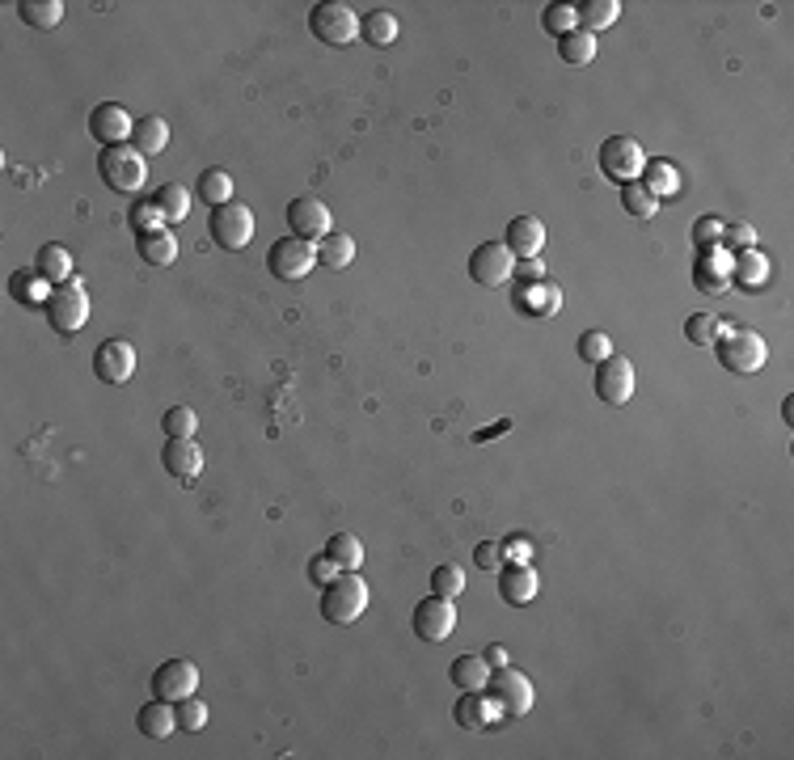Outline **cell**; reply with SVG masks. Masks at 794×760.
Listing matches in <instances>:
<instances>
[{"instance_id":"cell-24","label":"cell","mask_w":794,"mask_h":760,"mask_svg":"<svg viewBox=\"0 0 794 760\" xmlns=\"http://www.w3.org/2000/svg\"><path fill=\"white\" fill-rule=\"evenodd\" d=\"M34 271L43 275V283H51V288H60V283H68V279H72V254L64 250L60 241H47V245H39Z\"/></svg>"},{"instance_id":"cell-47","label":"cell","mask_w":794,"mask_h":760,"mask_svg":"<svg viewBox=\"0 0 794 760\" xmlns=\"http://www.w3.org/2000/svg\"><path fill=\"white\" fill-rule=\"evenodd\" d=\"M174 710H178V727L182 731H203L207 727V706L191 693V697H182V701H174Z\"/></svg>"},{"instance_id":"cell-25","label":"cell","mask_w":794,"mask_h":760,"mask_svg":"<svg viewBox=\"0 0 794 760\" xmlns=\"http://www.w3.org/2000/svg\"><path fill=\"white\" fill-rule=\"evenodd\" d=\"M136 250L148 266H174L178 258V237L169 228H153V233H136Z\"/></svg>"},{"instance_id":"cell-27","label":"cell","mask_w":794,"mask_h":760,"mask_svg":"<svg viewBox=\"0 0 794 760\" xmlns=\"http://www.w3.org/2000/svg\"><path fill=\"white\" fill-rule=\"evenodd\" d=\"M642 186L651 190L655 199H676L680 195V169L672 161H647L642 165Z\"/></svg>"},{"instance_id":"cell-41","label":"cell","mask_w":794,"mask_h":760,"mask_svg":"<svg viewBox=\"0 0 794 760\" xmlns=\"http://www.w3.org/2000/svg\"><path fill=\"white\" fill-rule=\"evenodd\" d=\"M718 334H723V321H718L714 313H693L685 321V338L693 342V347H714Z\"/></svg>"},{"instance_id":"cell-34","label":"cell","mask_w":794,"mask_h":760,"mask_svg":"<svg viewBox=\"0 0 794 760\" xmlns=\"http://www.w3.org/2000/svg\"><path fill=\"white\" fill-rule=\"evenodd\" d=\"M17 13H22V22L34 30H55L64 22V0H22Z\"/></svg>"},{"instance_id":"cell-13","label":"cell","mask_w":794,"mask_h":760,"mask_svg":"<svg viewBox=\"0 0 794 760\" xmlns=\"http://www.w3.org/2000/svg\"><path fill=\"white\" fill-rule=\"evenodd\" d=\"M93 372L106 385H127L131 372H136V347L127 338H106L98 351H93Z\"/></svg>"},{"instance_id":"cell-15","label":"cell","mask_w":794,"mask_h":760,"mask_svg":"<svg viewBox=\"0 0 794 760\" xmlns=\"http://www.w3.org/2000/svg\"><path fill=\"white\" fill-rule=\"evenodd\" d=\"M199 689V668L191 659H165L153 672V697L161 701H182Z\"/></svg>"},{"instance_id":"cell-53","label":"cell","mask_w":794,"mask_h":760,"mask_svg":"<svg viewBox=\"0 0 794 760\" xmlns=\"http://www.w3.org/2000/svg\"><path fill=\"white\" fill-rule=\"evenodd\" d=\"M482 659L490 663V672L503 668V663H507V646H499V642H495V646H486V655H482Z\"/></svg>"},{"instance_id":"cell-26","label":"cell","mask_w":794,"mask_h":760,"mask_svg":"<svg viewBox=\"0 0 794 760\" xmlns=\"http://www.w3.org/2000/svg\"><path fill=\"white\" fill-rule=\"evenodd\" d=\"M617 17H621V0H579L575 5V26L588 34L609 30Z\"/></svg>"},{"instance_id":"cell-29","label":"cell","mask_w":794,"mask_h":760,"mask_svg":"<svg viewBox=\"0 0 794 760\" xmlns=\"http://www.w3.org/2000/svg\"><path fill=\"white\" fill-rule=\"evenodd\" d=\"M486 680H490V663L482 655L452 659V684H457L461 693H486Z\"/></svg>"},{"instance_id":"cell-46","label":"cell","mask_w":794,"mask_h":760,"mask_svg":"<svg viewBox=\"0 0 794 760\" xmlns=\"http://www.w3.org/2000/svg\"><path fill=\"white\" fill-rule=\"evenodd\" d=\"M131 224H136V233H153V228H169V220H165V212H161V203H157V199H144V203L131 207Z\"/></svg>"},{"instance_id":"cell-30","label":"cell","mask_w":794,"mask_h":760,"mask_svg":"<svg viewBox=\"0 0 794 760\" xmlns=\"http://www.w3.org/2000/svg\"><path fill=\"white\" fill-rule=\"evenodd\" d=\"M169 144V123L157 119V114H148V119H136V131H131V148L144 152V157H157L165 152Z\"/></svg>"},{"instance_id":"cell-22","label":"cell","mask_w":794,"mask_h":760,"mask_svg":"<svg viewBox=\"0 0 794 760\" xmlns=\"http://www.w3.org/2000/svg\"><path fill=\"white\" fill-rule=\"evenodd\" d=\"M136 727H140V735H148V739L174 735V731H178V710H174V701L153 697V701H148V706L136 714Z\"/></svg>"},{"instance_id":"cell-6","label":"cell","mask_w":794,"mask_h":760,"mask_svg":"<svg viewBox=\"0 0 794 760\" xmlns=\"http://www.w3.org/2000/svg\"><path fill=\"white\" fill-rule=\"evenodd\" d=\"M642 165H647V152L634 136H609L600 144V174L617 182V186H630L642 178Z\"/></svg>"},{"instance_id":"cell-37","label":"cell","mask_w":794,"mask_h":760,"mask_svg":"<svg viewBox=\"0 0 794 760\" xmlns=\"http://www.w3.org/2000/svg\"><path fill=\"white\" fill-rule=\"evenodd\" d=\"M558 55H562L566 64H592L596 60V34L571 30L566 38H558Z\"/></svg>"},{"instance_id":"cell-48","label":"cell","mask_w":794,"mask_h":760,"mask_svg":"<svg viewBox=\"0 0 794 760\" xmlns=\"http://www.w3.org/2000/svg\"><path fill=\"white\" fill-rule=\"evenodd\" d=\"M474 566L486 570V575H499V570L507 566V554H503V541H482L474 549Z\"/></svg>"},{"instance_id":"cell-40","label":"cell","mask_w":794,"mask_h":760,"mask_svg":"<svg viewBox=\"0 0 794 760\" xmlns=\"http://www.w3.org/2000/svg\"><path fill=\"white\" fill-rule=\"evenodd\" d=\"M161 427H165V435H169V440H195L199 414H195L191 406H174V410H165Z\"/></svg>"},{"instance_id":"cell-19","label":"cell","mask_w":794,"mask_h":760,"mask_svg":"<svg viewBox=\"0 0 794 760\" xmlns=\"http://www.w3.org/2000/svg\"><path fill=\"white\" fill-rule=\"evenodd\" d=\"M503 245L512 250L516 262L520 258H541V250H545V224L537 216H516L512 224H507Z\"/></svg>"},{"instance_id":"cell-32","label":"cell","mask_w":794,"mask_h":760,"mask_svg":"<svg viewBox=\"0 0 794 760\" xmlns=\"http://www.w3.org/2000/svg\"><path fill=\"white\" fill-rule=\"evenodd\" d=\"M317 262L330 266V271H343V266L355 262V241L347 233H326L317 241Z\"/></svg>"},{"instance_id":"cell-33","label":"cell","mask_w":794,"mask_h":760,"mask_svg":"<svg viewBox=\"0 0 794 760\" xmlns=\"http://www.w3.org/2000/svg\"><path fill=\"white\" fill-rule=\"evenodd\" d=\"M326 558L338 570H359L364 566V541L351 537V532H334V537L326 541Z\"/></svg>"},{"instance_id":"cell-2","label":"cell","mask_w":794,"mask_h":760,"mask_svg":"<svg viewBox=\"0 0 794 760\" xmlns=\"http://www.w3.org/2000/svg\"><path fill=\"white\" fill-rule=\"evenodd\" d=\"M714 351H718V364H723L727 372H735V376L761 372L765 359H769L765 338L756 330H723L714 338Z\"/></svg>"},{"instance_id":"cell-38","label":"cell","mask_w":794,"mask_h":760,"mask_svg":"<svg viewBox=\"0 0 794 760\" xmlns=\"http://www.w3.org/2000/svg\"><path fill=\"white\" fill-rule=\"evenodd\" d=\"M621 207H626L634 220H651L659 212V199L642 182H630V186H621Z\"/></svg>"},{"instance_id":"cell-14","label":"cell","mask_w":794,"mask_h":760,"mask_svg":"<svg viewBox=\"0 0 794 760\" xmlns=\"http://www.w3.org/2000/svg\"><path fill=\"white\" fill-rule=\"evenodd\" d=\"M288 224H292V237L309 241V245H317L326 233H334V228H330V207L321 199H313V195H300V199L288 203Z\"/></svg>"},{"instance_id":"cell-54","label":"cell","mask_w":794,"mask_h":760,"mask_svg":"<svg viewBox=\"0 0 794 760\" xmlns=\"http://www.w3.org/2000/svg\"><path fill=\"white\" fill-rule=\"evenodd\" d=\"M782 418H786V423H794V397H786V402H782Z\"/></svg>"},{"instance_id":"cell-23","label":"cell","mask_w":794,"mask_h":760,"mask_svg":"<svg viewBox=\"0 0 794 760\" xmlns=\"http://www.w3.org/2000/svg\"><path fill=\"white\" fill-rule=\"evenodd\" d=\"M452 718H457L465 731H482V727H490V722L499 718V706H495V701H490L486 693H461Z\"/></svg>"},{"instance_id":"cell-36","label":"cell","mask_w":794,"mask_h":760,"mask_svg":"<svg viewBox=\"0 0 794 760\" xmlns=\"http://www.w3.org/2000/svg\"><path fill=\"white\" fill-rule=\"evenodd\" d=\"M153 199L161 203V212H165V220H169V224H178V220L191 216V190H186L182 182H165Z\"/></svg>"},{"instance_id":"cell-50","label":"cell","mask_w":794,"mask_h":760,"mask_svg":"<svg viewBox=\"0 0 794 760\" xmlns=\"http://www.w3.org/2000/svg\"><path fill=\"white\" fill-rule=\"evenodd\" d=\"M503 554H507V562H528V558L537 554V545L516 532V537H507V541H503Z\"/></svg>"},{"instance_id":"cell-21","label":"cell","mask_w":794,"mask_h":760,"mask_svg":"<svg viewBox=\"0 0 794 760\" xmlns=\"http://www.w3.org/2000/svg\"><path fill=\"white\" fill-rule=\"evenodd\" d=\"M769 271H773V266H769V258L761 250H756V245H752V250H744V254H735L731 266H727L731 283H740L744 292H761L765 283H769Z\"/></svg>"},{"instance_id":"cell-49","label":"cell","mask_w":794,"mask_h":760,"mask_svg":"<svg viewBox=\"0 0 794 760\" xmlns=\"http://www.w3.org/2000/svg\"><path fill=\"white\" fill-rule=\"evenodd\" d=\"M718 237H723V220H718V216H702V220H697L693 224V245H697V250H718Z\"/></svg>"},{"instance_id":"cell-11","label":"cell","mask_w":794,"mask_h":760,"mask_svg":"<svg viewBox=\"0 0 794 760\" xmlns=\"http://www.w3.org/2000/svg\"><path fill=\"white\" fill-rule=\"evenodd\" d=\"M638 389V372L626 355H609L596 364V397L604 406H626Z\"/></svg>"},{"instance_id":"cell-1","label":"cell","mask_w":794,"mask_h":760,"mask_svg":"<svg viewBox=\"0 0 794 760\" xmlns=\"http://www.w3.org/2000/svg\"><path fill=\"white\" fill-rule=\"evenodd\" d=\"M368 608V583L359 570H338V575L321 587V617L330 625H355Z\"/></svg>"},{"instance_id":"cell-39","label":"cell","mask_w":794,"mask_h":760,"mask_svg":"<svg viewBox=\"0 0 794 760\" xmlns=\"http://www.w3.org/2000/svg\"><path fill=\"white\" fill-rule=\"evenodd\" d=\"M693 283H697V288H706V292H727V288H731V275H727V266H718V262H714V250H706V262L697 258Z\"/></svg>"},{"instance_id":"cell-43","label":"cell","mask_w":794,"mask_h":760,"mask_svg":"<svg viewBox=\"0 0 794 760\" xmlns=\"http://www.w3.org/2000/svg\"><path fill=\"white\" fill-rule=\"evenodd\" d=\"M718 245L735 258V254H744V250H752L756 245V228L748 224V220H735V224H723V237H718Z\"/></svg>"},{"instance_id":"cell-12","label":"cell","mask_w":794,"mask_h":760,"mask_svg":"<svg viewBox=\"0 0 794 760\" xmlns=\"http://www.w3.org/2000/svg\"><path fill=\"white\" fill-rule=\"evenodd\" d=\"M414 634H419V642H444L452 630H457V608H452L448 596H423L419 604H414Z\"/></svg>"},{"instance_id":"cell-5","label":"cell","mask_w":794,"mask_h":760,"mask_svg":"<svg viewBox=\"0 0 794 760\" xmlns=\"http://www.w3.org/2000/svg\"><path fill=\"white\" fill-rule=\"evenodd\" d=\"M309 30L317 43H330V47H351L359 38V17L351 5H343V0H321V5H313L309 13Z\"/></svg>"},{"instance_id":"cell-42","label":"cell","mask_w":794,"mask_h":760,"mask_svg":"<svg viewBox=\"0 0 794 760\" xmlns=\"http://www.w3.org/2000/svg\"><path fill=\"white\" fill-rule=\"evenodd\" d=\"M575 347H579V359H583V364H600V359L613 355V338L604 334V330H583Z\"/></svg>"},{"instance_id":"cell-44","label":"cell","mask_w":794,"mask_h":760,"mask_svg":"<svg viewBox=\"0 0 794 760\" xmlns=\"http://www.w3.org/2000/svg\"><path fill=\"white\" fill-rule=\"evenodd\" d=\"M431 592L436 596H461L465 592V570L461 566H452V562H444V566H436L431 570Z\"/></svg>"},{"instance_id":"cell-18","label":"cell","mask_w":794,"mask_h":760,"mask_svg":"<svg viewBox=\"0 0 794 760\" xmlns=\"http://www.w3.org/2000/svg\"><path fill=\"white\" fill-rule=\"evenodd\" d=\"M537 587H541V579H537V570L528 566V562H507V566L499 570V596L512 604V608L533 604Z\"/></svg>"},{"instance_id":"cell-31","label":"cell","mask_w":794,"mask_h":760,"mask_svg":"<svg viewBox=\"0 0 794 760\" xmlns=\"http://www.w3.org/2000/svg\"><path fill=\"white\" fill-rule=\"evenodd\" d=\"M195 195H199L207 207H224V203H233V178H229V169H203V174H199V186H195Z\"/></svg>"},{"instance_id":"cell-35","label":"cell","mask_w":794,"mask_h":760,"mask_svg":"<svg viewBox=\"0 0 794 760\" xmlns=\"http://www.w3.org/2000/svg\"><path fill=\"white\" fill-rule=\"evenodd\" d=\"M9 292H13L17 304H47L51 283H43L39 271H17V275L9 279Z\"/></svg>"},{"instance_id":"cell-16","label":"cell","mask_w":794,"mask_h":760,"mask_svg":"<svg viewBox=\"0 0 794 760\" xmlns=\"http://www.w3.org/2000/svg\"><path fill=\"white\" fill-rule=\"evenodd\" d=\"M136 131V119L127 114V106H119V102H102V106H93V114H89V136L98 140V144H127V136Z\"/></svg>"},{"instance_id":"cell-7","label":"cell","mask_w":794,"mask_h":760,"mask_svg":"<svg viewBox=\"0 0 794 760\" xmlns=\"http://www.w3.org/2000/svg\"><path fill=\"white\" fill-rule=\"evenodd\" d=\"M47 321H51V330H60V334H77L85 321H89V296H85V288L77 279H68V283H60V288H51V296H47Z\"/></svg>"},{"instance_id":"cell-51","label":"cell","mask_w":794,"mask_h":760,"mask_svg":"<svg viewBox=\"0 0 794 760\" xmlns=\"http://www.w3.org/2000/svg\"><path fill=\"white\" fill-rule=\"evenodd\" d=\"M334 575H338V566L326 558V549H321L317 558H309V583H321V587H326Z\"/></svg>"},{"instance_id":"cell-45","label":"cell","mask_w":794,"mask_h":760,"mask_svg":"<svg viewBox=\"0 0 794 760\" xmlns=\"http://www.w3.org/2000/svg\"><path fill=\"white\" fill-rule=\"evenodd\" d=\"M541 26H545V34H554V38H566L571 30H579L575 26V5H550L541 13Z\"/></svg>"},{"instance_id":"cell-20","label":"cell","mask_w":794,"mask_h":760,"mask_svg":"<svg viewBox=\"0 0 794 760\" xmlns=\"http://www.w3.org/2000/svg\"><path fill=\"white\" fill-rule=\"evenodd\" d=\"M516 309L528 317H554L562 309V288L550 279H537V283H520L516 288Z\"/></svg>"},{"instance_id":"cell-3","label":"cell","mask_w":794,"mask_h":760,"mask_svg":"<svg viewBox=\"0 0 794 760\" xmlns=\"http://www.w3.org/2000/svg\"><path fill=\"white\" fill-rule=\"evenodd\" d=\"M98 174L102 182L115 190V195H136L148 178V165H144V152H136L131 144H110L102 148L98 157Z\"/></svg>"},{"instance_id":"cell-9","label":"cell","mask_w":794,"mask_h":760,"mask_svg":"<svg viewBox=\"0 0 794 760\" xmlns=\"http://www.w3.org/2000/svg\"><path fill=\"white\" fill-rule=\"evenodd\" d=\"M207 233H212V241L220 245V250H245L254 237V212L245 203H224L212 212V220H207Z\"/></svg>"},{"instance_id":"cell-28","label":"cell","mask_w":794,"mask_h":760,"mask_svg":"<svg viewBox=\"0 0 794 760\" xmlns=\"http://www.w3.org/2000/svg\"><path fill=\"white\" fill-rule=\"evenodd\" d=\"M359 38L368 47H393L397 43V17L389 9H372L359 17Z\"/></svg>"},{"instance_id":"cell-17","label":"cell","mask_w":794,"mask_h":760,"mask_svg":"<svg viewBox=\"0 0 794 760\" xmlns=\"http://www.w3.org/2000/svg\"><path fill=\"white\" fill-rule=\"evenodd\" d=\"M161 465L174 482L182 486H195V478L203 473V448L195 440H165L161 448Z\"/></svg>"},{"instance_id":"cell-4","label":"cell","mask_w":794,"mask_h":760,"mask_svg":"<svg viewBox=\"0 0 794 760\" xmlns=\"http://www.w3.org/2000/svg\"><path fill=\"white\" fill-rule=\"evenodd\" d=\"M486 697L499 706V714L503 718H524L528 710H533V701H537V693H533V680H528L524 672H516V668H495L490 672V680H486Z\"/></svg>"},{"instance_id":"cell-10","label":"cell","mask_w":794,"mask_h":760,"mask_svg":"<svg viewBox=\"0 0 794 760\" xmlns=\"http://www.w3.org/2000/svg\"><path fill=\"white\" fill-rule=\"evenodd\" d=\"M469 279L482 283V288H503V283L516 279V258L503 241H482L474 254H469Z\"/></svg>"},{"instance_id":"cell-52","label":"cell","mask_w":794,"mask_h":760,"mask_svg":"<svg viewBox=\"0 0 794 760\" xmlns=\"http://www.w3.org/2000/svg\"><path fill=\"white\" fill-rule=\"evenodd\" d=\"M516 279H520V283H537V279H545L541 258H520V262H516Z\"/></svg>"},{"instance_id":"cell-8","label":"cell","mask_w":794,"mask_h":760,"mask_svg":"<svg viewBox=\"0 0 794 760\" xmlns=\"http://www.w3.org/2000/svg\"><path fill=\"white\" fill-rule=\"evenodd\" d=\"M317 266V245L300 241V237H279L271 250H267V271L283 283H296V279H309V271Z\"/></svg>"}]
</instances>
